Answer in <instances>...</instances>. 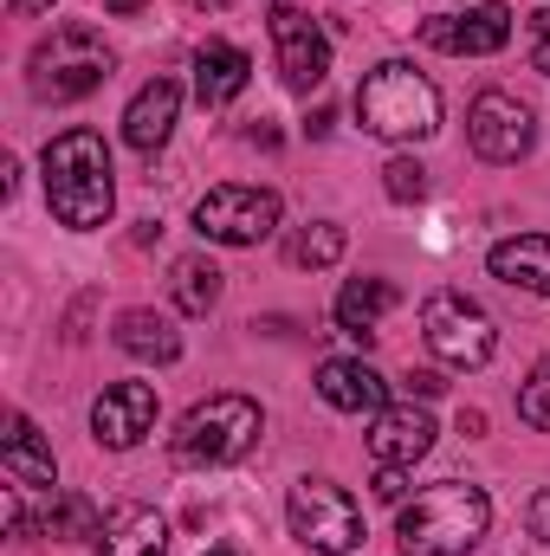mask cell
I'll list each match as a JSON object with an SVG mask.
<instances>
[{
  "mask_svg": "<svg viewBox=\"0 0 550 556\" xmlns=\"http://www.w3.org/2000/svg\"><path fill=\"white\" fill-rule=\"evenodd\" d=\"M117 350L137 363H175L182 356V330L162 311H124L117 317Z\"/></svg>",
  "mask_w": 550,
  "mask_h": 556,
  "instance_id": "21",
  "label": "cell"
},
{
  "mask_svg": "<svg viewBox=\"0 0 550 556\" xmlns=\"http://www.w3.org/2000/svg\"><path fill=\"white\" fill-rule=\"evenodd\" d=\"M532 137H538V124H532V111H525L512 91H479V98H473V111H466V142H473L486 162H518V155H532Z\"/></svg>",
  "mask_w": 550,
  "mask_h": 556,
  "instance_id": "9",
  "label": "cell"
},
{
  "mask_svg": "<svg viewBox=\"0 0 550 556\" xmlns=\"http://www.w3.org/2000/svg\"><path fill=\"white\" fill-rule=\"evenodd\" d=\"M357 117H363L370 137L383 142H421L440 130V91L414 72L409 59H383L357 85Z\"/></svg>",
  "mask_w": 550,
  "mask_h": 556,
  "instance_id": "3",
  "label": "cell"
},
{
  "mask_svg": "<svg viewBox=\"0 0 550 556\" xmlns=\"http://www.w3.org/2000/svg\"><path fill=\"white\" fill-rule=\"evenodd\" d=\"M104 7H111V13H124V20H130V13H142V0H104Z\"/></svg>",
  "mask_w": 550,
  "mask_h": 556,
  "instance_id": "31",
  "label": "cell"
},
{
  "mask_svg": "<svg viewBox=\"0 0 550 556\" xmlns=\"http://www.w3.org/2000/svg\"><path fill=\"white\" fill-rule=\"evenodd\" d=\"M486 266H492V278H505V285H518V291H532V298H550V233L499 240V247L486 253Z\"/></svg>",
  "mask_w": 550,
  "mask_h": 556,
  "instance_id": "18",
  "label": "cell"
},
{
  "mask_svg": "<svg viewBox=\"0 0 550 556\" xmlns=\"http://www.w3.org/2000/svg\"><path fill=\"white\" fill-rule=\"evenodd\" d=\"M518 415L550 433V356L532 369V376H525V389H518Z\"/></svg>",
  "mask_w": 550,
  "mask_h": 556,
  "instance_id": "26",
  "label": "cell"
},
{
  "mask_svg": "<svg viewBox=\"0 0 550 556\" xmlns=\"http://www.w3.org/2000/svg\"><path fill=\"white\" fill-rule=\"evenodd\" d=\"M175 304H182L188 317H208V311L221 304V266H214V260H182V266H175Z\"/></svg>",
  "mask_w": 550,
  "mask_h": 556,
  "instance_id": "22",
  "label": "cell"
},
{
  "mask_svg": "<svg viewBox=\"0 0 550 556\" xmlns=\"http://www.w3.org/2000/svg\"><path fill=\"white\" fill-rule=\"evenodd\" d=\"M317 395L337 408V415H383L389 408V382L363 363V356H330L317 369Z\"/></svg>",
  "mask_w": 550,
  "mask_h": 556,
  "instance_id": "13",
  "label": "cell"
},
{
  "mask_svg": "<svg viewBox=\"0 0 550 556\" xmlns=\"http://www.w3.org/2000/svg\"><path fill=\"white\" fill-rule=\"evenodd\" d=\"M0 466H7V492H13V498H26V492H46V498H52V485H59L52 453L39 446V433H33V420H26V415H7Z\"/></svg>",
  "mask_w": 550,
  "mask_h": 556,
  "instance_id": "16",
  "label": "cell"
},
{
  "mask_svg": "<svg viewBox=\"0 0 550 556\" xmlns=\"http://www.w3.org/2000/svg\"><path fill=\"white\" fill-rule=\"evenodd\" d=\"M98 531H104V518H98L91 498H59V505H46V538H98Z\"/></svg>",
  "mask_w": 550,
  "mask_h": 556,
  "instance_id": "24",
  "label": "cell"
},
{
  "mask_svg": "<svg viewBox=\"0 0 550 556\" xmlns=\"http://www.w3.org/2000/svg\"><path fill=\"white\" fill-rule=\"evenodd\" d=\"M383 188H389V201H421L427 194V168L414 162V155H389V168H383Z\"/></svg>",
  "mask_w": 550,
  "mask_h": 556,
  "instance_id": "25",
  "label": "cell"
},
{
  "mask_svg": "<svg viewBox=\"0 0 550 556\" xmlns=\"http://www.w3.org/2000/svg\"><path fill=\"white\" fill-rule=\"evenodd\" d=\"M111 65H117V52L104 46V33L52 26V39H39L33 59H26V85H33L39 104H78L111 78Z\"/></svg>",
  "mask_w": 550,
  "mask_h": 556,
  "instance_id": "4",
  "label": "cell"
},
{
  "mask_svg": "<svg viewBox=\"0 0 550 556\" xmlns=\"http://www.w3.org/2000/svg\"><path fill=\"white\" fill-rule=\"evenodd\" d=\"M421 39L434 52H453V59H486V52H499L512 39V7L505 0H486L473 13H440V20L421 26Z\"/></svg>",
  "mask_w": 550,
  "mask_h": 556,
  "instance_id": "11",
  "label": "cell"
},
{
  "mask_svg": "<svg viewBox=\"0 0 550 556\" xmlns=\"http://www.w3.org/2000/svg\"><path fill=\"white\" fill-rule=\"evenodd\" d=\"M98 556H168V525L149 505H117L98 531Z\"/></svg>",
  "mask_w": 550,
  "mask_h": 556,
  "instance_id": "19",
  "label": "cell"
},
{
  "mask_svg": "<svg viewBox=\"0 0 550 556\" xmlns=\"http://www.w3.org/2000/svg\"><path fill=\"white\" fill-rule=\"evenodd\" d=\"M20 13H52V0H13Z\"/></svg>",
  "mask_w": 550,
  "mask_h": 556,
  "instance_id": "32",
  "label": "cell"
},
{
  "mask_svg": "<svg viewBox=\"0 0 550 556\" xmlns=\"http://www.w3.org/2000/svg\"><path fill=\"white\" fill-rule=\"evenodd\" d=\"M273 46H278V72H285L291 91H317V85L330 78V39L317 33L311 13L278 7L273 13Z\"/></svg>",
  "mask_w": 550,
  "mask_h": 556,
  "instance_id": "10",
  "label": "cell"
},
{
  "mask_svg": "<svg viewBox=\"0 0 550 556\" xmlns=\"http://www.w3.org/2000/svg\"><path fill=\"white\" fill-rule=\"evenodd\" d=\"M149 427H155V389H149V382H117V389H104V395L91 402V433H98V446H111V453L137 446Z\"/></svg>",
  "mask_w": 550,
  "mask_h": 556,
  "instance_id": "12",
  "label": "cell"
},
{
  "mask_svg": "<svg viewBox=\"0 0 550 556\" xmlns=\"http://www.w3.org/2000/svg\"><path fill=\"white\" fill-rule=\"evenodd\" d=\"M421 337L447 369H486L499 350V324L486 304H473L466 291H427L421 298Z\"/></svg>",
  "mask_w": 550,
  "mask_h": 556,
  "instance_id": "6",
  "label": "cell"
},
{
  "mask_svg": "<svg viewBox=\"0 0 550 556\" xmlns=\"http://www.w3.org/2000/svg\"><path fill=\"white\" fill-rule=\"evenodd\" d=\"M46 201L78 233L111 220L117 188H111V149L98 130H65V137L46 142Z\"/></svg>",
  "mask_w": 550,
  "mask_h": 556,
  "instance_id": "2",
  "label": "cell"
},
{
  "mask_svg": "<svg viewBox=\"0 0 550 556\" xmlns=\"http://www.w3.org/2000/svg\"><path fill=\"white\" fill-rule=\"evenodd\" d=\"M208 556H234V551H208Z\"/></svg>",
  "mask_w": 550,
  "mask_h": 556,
  "instance_id": "34",
  "label": "cell"
},
{
  "mask_svg": "<svg viewBox=\"0 0 550 556\" xmlns=\"http://www.w3.org/2000/svg\"><path fill=\"white\" fill-rule=\"evenodd\" d=\"M247 78H253V59H247L240 46H227V39H208V46L195 52V98H201L208 111L234 104V98L247 91Z\"/></svg>",
  "mask_w": 550,
  "mask_h": 556,
  "instance_id": "17",
  "label": "cell"
},
{
  "mask_svg": "<svg viewBox=\"0 0 550 556\" xmlns=\"http://www.w3.org/2000/svg\"><path fill=\"white\" fill-rule=\"evenodd\" d=\"M486 531H492V498L466 479H440V485L414 492V505H402V518H396L402 556H466L479 551Z\"/></svg>",
  "mask_w": 550,
  "mask_h": 556,
  "instance_id": "1",
  "label": "cell"
},
{
  "mask_svg": "<svg viewBox=\"0 0 550 556\" xmlns=\"http://www.w3.org/2000/svg\"><path fill=\"white\" fill-rule=\"evenodd\" d=\"M389 304H396V285H389V278H350V285L337 291V330L357 337V343H370Z\"/></svg>",
  "mask_w": 550,
  "mask_h": 556,
  "instance_id": "20",
  "label": "cell"
},
{
  "mask_svg": "<svg viewBox=\"0 0 550 556\" xmlns=\"http://www.w3.org/2000/svg\"><path fill=\"white\" fill-rule=\"evenodd\" d=\"M343 247H350V240H343V227H337V220H311V227H298V233H291V247H285V253H291V266H311V273H317V266H337V260H343Z\"/></svg>",
  "mask_w": 550,
  "mask_h": 556,
  "instance_id": "23",
  "label": "cell"
},
{
  "mask_svg": "<svg viewBox=\"0 0 550 556\" xmlns=\"http://www.w3.org/2000/svg\"><path fill=\"white\" fill-rule=\"evenodd\" d=\"M253 440H260V408L247 395H208L182 415L168 446L182 466H234L253 453Z\"/></svg>",
  "mask_w": 550,
  "mask_h": 556,
  "instance_id": "5",
  "label": "cell"
},
{
  "mask_svg": "<svg viewBox=\"0 0 550 556\" xmlns=\"http://www.w3.org/2000/svg\"><path fill=\"white\" fill-rule=\"evenodd\" d=\"M195 227L214 247H260V240L278 233V194L273 188H247V181L208 188L201 207H195Z\"/></svg>",
  "mask_w": 550,
  "mask_h": 556,
  "instance_id": "8",
  "label": "cell"
},
{
  "mask_svg": "<svg viewBox=\"0 0 550 556\" xmlns=\"http://www.w3.org/2000/svg\"><path fill=\"white\" fill-rule=\"evenodd\" d=\"M525 518H532V538H538V544H550V492H538V498H532V511H525Z\"/></svg>",
  "mask_w": 550,
  "mask_h": 556,
  "instance_id": "30",
  "label": "cell"
},
{
  "mask_svg": "<svg viewBox=\"0 0 550 556\" xmlns=\"http://www.w3.org/2000/svg\"><path fill=\"white\" fill-rule=\"evenodd\" d=\"M434 415L427 408H414V402H402V408H383L376 415V433H370V459L376 466H414L427 446H434Z\"/></svg>",
  "mask_w": 550,
  "mask_h": 556,
  "instance_id": "15",
  "label": "cell"
},
{
  "mask_svg": "<svg viewBox=\"0 0 550 556\" xmlns=\"http://www.w3.org/2000/svg\"><path fill=\"white\" fill-rule=\"evenodd\" d=\"M532 65L550 72V7L545 13H532Z\"/></svg>",
  "mask_w": 550,
  "mask_h": 556,
  "instance_id": "27",
  "label": "cell"
},
{
  "mask_svg": "<svg viewBox=\"0 0 550 556\" xmlns=\"http://www.w3.org/2000/svg\"><path fill=\"white\" fill-rule=\"evenodd\" d=\"M402 492H409V479H402V466H383V472H376V498H389V505H402Z\"/></svg>",
  "mask_w": 550,
  "mask_h": 556,
  "instance_id": "28",
  "label": "cell"
},
{
  "mask_svg": "<svg viewBox=\"0 0 550 556\" xmlns=\"http://www.w3.org/2000/svg\"><path fill=\"white\" fill-rule=\"evenodd\" d=\"M402 389H409V402H414V395H421V402H434V395H440L447 382H440L434 369H414V376H409V382H402Z\"/></svg>",
  "mask_w": 550,
  "mask_h": 556,
  "instance_id": "29",
  "label": "cell"
},
{
  "mask_svg": "<svg viewBox=\"0 0 550 556\" xmlns=\"http://www.w3.org/2000/svg\"><path fill=\"white\" fill-rule=\"evenodd\" d=\"M188 7H214V13H221V7H234V0H188Z\"/></svg>",
  "mask_w": 550,
  "mask_h": 556,
  "instance_id": "33",
  "label": "cell"
},
{
  "mask_svg": "<svg viewBox=\"0 0 550 556\" xmlns=\"http://www.w3.org/2000/svg\"><path fill=\"white\" fill-rule=\"evenodd\" d=\"M285 511H291V538L311 544V551L350 556L363 544V511H357V498H350L343 485H330V479H298L291 498H285Z\"/></svg>",
  "mask_w": 550,
  "mask_h": 556,
  "instance_id": "7",
  "label": "cell"
},
{
  "mask_svg": "<svg viewBox=\"0 0 550 556\" xmlns=\"http://www.w3.org/2000/svg\"><path fill=\"white\" fill-rule=\"evenodd\" d=\"M175 117H182V85L175 78H149L130 98V111H124V142L137 155H155L162 142L175 137Z\"/></svg>",
  "mask_w": 550,
  "mask_h": 556,
  "instance_id": "14",
  "label": "cell"
}]
</instances>
